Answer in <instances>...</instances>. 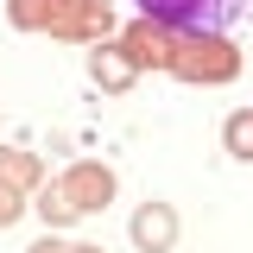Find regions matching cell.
Segmentation results:
<instances>
[{"instance_id": "1", "label": "cell", "mask_w": 253, "mask_h": 253, "mask_svg": "<svg viewBox=\"0 0 253 253\" xmlns=\"http://www.w3.org/2000/svg\"><path fill=\"white\" fill-rule=\"evenodd\" d=\"M139 13L165 32H184V38H221L247 13V0H139Z\"/></svg>"}, {"instance_id": "2", "label": "cell", "mask_w": 253, "mask_h": 253, "mask_svg": "<svg viewBox=\"0 0 253 253\" xmlns=\"http://www.w3.org/2000/svg\"><path fill=\"white\" fill-rule=\"evenodd\" d=\"M57 190L70 196V209L83 215V209H101V203L114 196V171H108V165H76V171H70Z\"/></svg>"}, {"instance_id": "3", "label": "cell", "mask_w": 253, "mask_h": 253, "mask_svg": "<svg viewBox=\"0 0 253 253\" xmlns=\"http://www.w3.org/2000/svg\"><path fill=\"white\" fill-rule=\"evenodd\" d=\"M133 241L146 253H165L171 241H177V215H171V203H146L139 215H133Z\"/></svg>"}, {"instance_id": "4", "label": "cell", "mask_w": 253, "mask_h": 253, "mask_svg": "<svg viewBox=\"0 0 253 253\" xmlns=\"http://www.w3.org/2000/svg\"><path fill=\"white\" fill-rule=\"evenodd\" d=\"M89 76L108 83V89H126V83H133V63H121L114 51H95V57H89Z\"/></svg>"}, {"instance_id": "5", "label": "cell", "mask_w": 253, "mask_h": 253, "mask_svg": "<svg viewBox=\"0 0 253 253\" xmlns=\"http://www.w3.org/2000/svg\"><path fill=\"white\" fill-rule=\"evenodd\" d=\"M221 139H228V152H234V158H247V165H253V114H228Z\"/></svg>"}, {"instance_id": "6", "label": "cell", "mask_w": 253, "mask_h": 253, "mask_svg": "<svg viewBox=\"0 0 253 253\" xmlns=\"http://www.w3.org/2000/svg\"><path fill=\"white\" fill-rule=\"evenodd\" d=\"M38 215H44V221H70L76 209H70V196H63L57 184H44V190H38Z\"/></svg>"}, {"instance_id": "7", "label": "cell", "mask_w": 253, "mask_h": 253, "mask_svg": "<svg viewBox=\"0 0 253 253\" xmlns=\"http://www.w3.org/2000/svg\"><path fill=\"white\" fill-rule=\"evenodd\" d=\"M0 177H6V184H38V165H32L26 152H6L0 158Z\"/></svg>"}, {"instance_id": "8", "label": "cell", "mask_w": 253, "mask_h": 253, "mask_svg": "<svg viewBox=\"0 0 253 253\" xmlns=\"http://www.w3.org/2000/svg\"><path fill=\"white\" fill-rule=\"evenodd\" d=\"M19 209H26V203H19V184H6V177H0V228H6V221H19Z\"/></svg>"}, {"instance_id": "9", "label": "cell", "mask_w": 253, "mask_h": 253, "mask_svg": "<svg viewBox=\"0 0 253 253\" xmlns=\"http://www.w3.org/2000/svg\"><path fill=\"white\" fill-rule=\"evenodd\" d=\"M32 253H70V247H63V241H38Z\"/></svg>"}, {"instance_id": "10", "label": "cell", "mask_w": 253, "mask_h": 253, "mask_svg": "<svg viewBox=\"0 0 253 253\" xmlns=\"http://www.w3.org/2000/svg\"><path fill=\"white\" fill-rule=\"evenodd\" d=\"M70 253H95V247H70Z\"/></svg>"}]
</instances>
